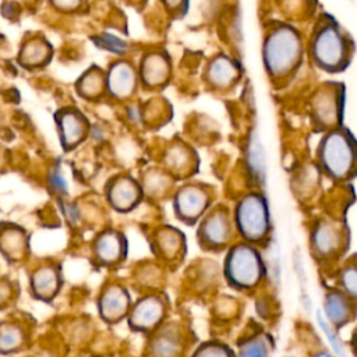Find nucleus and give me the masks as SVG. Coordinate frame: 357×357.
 Listing matches in <instances>:
<instances>
[{"instance_id": "17", "label": "nucleus", "mask_w": 357, "mask_h": 357, "mask_svg": "<svg viewBox=\"0 0 357 357\" xmlns=\"http://www.w3.org/2000/svg\"><path fill=\"white\" fill-rule=\"evenodd\" d=\"M128 305V297L123 287L110 286L100 298V312L106 319L120 318Z\"/></svg>"}, {"instance_id": "24", "label": "nucleus", "mask_w": 357, "mask_h": 357, "mask_svg": "<svg viewBox=\"0 0 357 357\" xmlns=\"http://www.w3.org/2000/svg\"><path fill=\"white\" fill-rule=\"evenodd\" d=\"M248 165L257 178H264L265 176V155L258 138H251L248 145Z\"/></svg>"}, {"instance_id": "29", "label": "nucleus", "mask_w": 357, "mask_h": 357, "mask_svg": "<svg viewBox=\"0 0 357 357\" xmlns=\"http://www.w3.org/2000/svg\"><path fill=\"white\" fill-rule=\"evenodd\" d=\"M169 163L172 166H174L176 169H181L183 166L187 165V160H188V152L185 148L183 146H173L170 151H169V158H167Z\"/></svg>"}, {"instance_id": "25", "label": "nucleus", "mask_w": 357, "mask_h": 357, "mask_svg": "<svg viewBox=\"0 0 357 357\" xmlns=\"http://www.w3.org/2000/svg\"><path fill=\"white\" fill-rule=\"evenodd\" d=\"M317 322H318L319 328L322 329L324 335L326 336V339H328L331 347L333 349V351H335L337 356L344 357V356H346V350H344V346H343V343L340 342L339 336H337L336 332H335V326L325 318V315H322L321 311H317Z\"/></svg>"}, {"instance_id": "11", "label": "nucleus", "mask_w": 357, "mask_h": 357, "mask_svg": "<svg viewBox=\"0 0 357 357\" xmlns=\"http://www.w3.org/2000/svg\"><path fill=\"white\" fill-rule=\"evenodd\" d=\"M56 124L59 128L61 144L66 149L74 148L77 144H79L88 130V121L84 117V114L74 107H64L60 109L56 114Z\"/></svg>"}, {"instance_id": "32", "label": "nucleus", "mask_w": 357, "mask_h": 357, "mask_svg": "<svg viewBox=\"0 0 357 357\" xmlns=\"http://www.w3.org/2000/svg\"><path fill=\"white\" fill-rule=\"evenodd\" d=\"M49 183L53 187V190L57 191V192H66L67 191V183H66V180H64V177H63V174L59 169L52 172Z\"/></svg>"}, {"instance_id": "1", "label": "nucleus", "mask_w": 357, "mask_h": 357, "mask_svg": "<svg viewBox=\"0 0 357 357\" xmlns=\"http://www.w3.org/2000/svg\"><path fill=\"white\" fill-rule=\"evenodd\" d=\"M307 50L317 68L328 74H339L351 64L356 46L351 35L333 15L321 13L314 24Z\"/></svg>"}, {"instance_id": "19", "label": "nucleus", "mask_w": 357, "mask_h": 357, "mask_svg": "<svg viewBox=\"0 0 357 357\" xmlns=\"http://www.w3.org/2000/svg\"><path fill=\"white\" fill-rule=\"evenodd\" d=\"M202 237L211 244H222L229 237V223L222 212L212 213L202 225Z\"/></svg>"}, {"instance_id": "5", "label": "nucleus", "mask_w": 357, "mask_h": 357, "mask_svg": "<svg viewBox=\"0 0 357 357\" xmlns=\"http://www.w3.org/2000/svg\"><path fill=\"white\" fill-rule=\"evenodd\" d=\"M349 233L340 222L322 219L311 230V248L321 259L337 258L347 247Z\"/></svg>"}, {"instance_id": "9", "label": "nucleus", "mask_w": 357, "mask_h": 357, "mask_svg": "<svg viewBox=\"0 0 357 357\" xmlns=\"http://www.w3.org/2000/svg\"><path fill=\"white\" fill-rule=\"evenodd\" d=\"M241 77V66L226 54L215 56L206 66L205 81L215 91L233 88Z\"/></svg>"}, {"instance_id": "26", "label": "nucleus", "mask_w": 357, "mask_h": 357, "mask_svg": "<svg viewBox=\"0 0 357 357\" xmlns=\"http://www.w3.org/2000/svg\"><path fill=\"white\" fill-rule=\"evenodd\" d=\"M269 347L264 339H254L247 342L238 353V357H268Z\"/></svg>"}, {"instance_id": "18", "label": "nucleus", "mask_w": 357, "mask_h": 357, "mask_svg": "<svg viewBox=\"0 0 357 357\" xmlns=\"http://www.w3.org/2000/svg\"><path fill=\"white\" fill-rule=\"evenodd\" d=\"M139 191L135 183L127 177L119 178L110 188L109 198L114 208L120 211L130 209L138 199Z\"/></svg>"}, {"instance_id": "13", "label": "nucleus", "mask_w": 357, "mask_h": 357, "mask_svg": "<svg viewBox=\"0 0 357 357\" xmlns=\"http://www.w3.org/2000/svg\"><path fill=\"white\" fill-rule=\"evenodd\" d=\"M52 59V46L40 35H35L21 45L18 63L25 68H39L46 66Z\"/></svg>"}, {"instance_id": "28", "label": "nucleus", "mask_w": 357, "mask_h": 357, "mask_svg": "<svg viewBox=\"0 0 357 357\" xmlns=\"http://www.w3.org/2000/svg\"><path fill=\"white\" fill-rule=\"evenodd\" d=\"M160 3L174 18H183L190 7V0H160Z\"/></svg>"}, {"instance_id": "2", "label": "nucleus", "mask_w": 357, "mask_h": 357, "mask_svg": "<svg viewBox=\"0 0 357 357\" xmlns=\"http://www.w3.org/2000/svg\"><path fill=\"white\" fill-rule=\"evenodd\" d=\"M303 57V38L293 25L278 22L268 29L262 42V63L273 84L290 81L298 71Z\"/></svg>"}, {"instance_id": "7", "label": "nucleus", "mask_w": 357, "mask_h": 357, "mask_svg": "<svg viewBox=\"0 0 357 357\" xmlns=\"http://www.w3.org/2000/svg\"><path fill=\"white\" fill-rule=\"evenodd\" d=\"M236 222L238 230L248 240H261L268 231V209L264 198L247 195L237 206Z\"/></svg>"}, {"instance_id": "21", "label": "nucleus", "mask_w": 357, "mask_h": 357, "mask_svg": "<svg viewBox=\"0 0 357 357\" xmlns=\"http://www.w3.org/2000/svg\"><path fill=\"white\" fill-rule=\"evenodd\" d=\"M96 255L99 261L105 264H112L119 259L121 252L120 237L114 231H105L96 241L95 245Z\"/></svg>"}, {"instance_id": "30", "label": "nucleus", "mask_w": 357, "mask_h": 357, "mask_svg": "<svg viewBox=\"0 0 357 357\" xmlns=\"http://www.w3.org/2000/svg\"><path fill=\"white\" fill-rule=\"evenodd\" d=\"M194 357H230V353L219 344H208L199 349Z\"/></svg>"}, {"instance_id": "16", "label": "nucleus", "mask_w": 357, "mask_h": 357, "mask_svg": "<svg viewBox=\"0 0 357 357\" xmlns=\"http://www.w3.org/2000/svg\"><path fill=\"white\" fill-rule=\"evenodd\" d=\"M75 92L85 99H98L107 92L105 73L98 66H92L77 79Z\"/></svg>"}, {"instance_id": "3", "label": "nucleus", "mask_w": 357, "mask_h": 357, "mask_svg": "<svg viewBox=\"0 0 357 357\" xmlns=\"http://www.w3.org/2000/svg\"><path fill=\"white\" fill-rule=\"evenodd\" d=\"M317 155L324 173L335 181H347L357 174V138L344 126L324 134Z\"/></svg>"}, {"instance_id": "15", "label": "nucleus", "mask_w": 357, "mask_h": 357, "mask_svg": "<svg viewBox=\"0 0 357 357\" xmlns=\"http://www.w3.org/2000/svg\"><path fill=\"white\" fill-rule=\"evenodd\" d=\"M163 311V303L156 296H148L134 307L131 324L138 329H151L162 319Z\"/></svg>"}, {"instance_id": "27", "label": "nucleus", "mask_w": 357, "mask_h": 357, "mask_svg": "<svg viewBox=\"0 0 357 357\" xmlns=\"http://www.w3.org/2000/svg\"><path fill=\"white\" fill-rule=\"evenodd\" d=\"M21 332L15 326H4L1 331V350L7 351L17 347L21 343Z\"/></svg>"}, {"instance_id": "23", "label": "nucleus", "mask_w": 357, "mask_h": 357, "mask_svg": "<svg viewBox=\"0 0 357 357\" xmlns=\"http://www.w3.org/2000/svg\"><path fill=\"white\" fill-rule=\"evenodd\" d=\"M177 340L174 333L162 332L152 342V353L155 357H174L178 349Z\"/></svg>"}, {"instance_id": "33", "label": "nucleus", "mask_w": 357, "mask_h": 357, "mask_svg": "<svg viewBox=\"0 0 357 357\" xmlns=\"http://www.w3.org/2000/svg\"><path fill=\"white\" fill-rule=\"evenodd\" d=\"M350 340H351V350H353V354H354V357H357V326H356V329L353 331Z\"/></svg>"}, {"instance_id": "14", "label": "nucleus", "mask_w": 357, "mask_h": 357, "mask_svg": "<svg viewBox=\"0 0 357 357\" xmlns=\"http://www.w3.org/2000/svg\"><path fill=\"white\" fill-rule=\"evenodd\" d=\"M206 206V194L201 187L187 185L177 192L176 208L183 219H197Z\"/></svg>"}, {"instance_id": "31", "label": "nucleus", "mask_w": 357, "mask_h": 357, "mask_svg": "<svg viewBox=\"0 0 357 357\" xmlns=\"http://www.w3.org/2000/svg\"><path fill=\"white\" fill-rule=\"evenodd\" d=\"M50 4L60 13H75L81 8L84 0H49Z\"/></svg>"}, {"instance_id": "22", "label": "nucleus", "mask_w": 357, "mask_h": 357, "mask_svg": "<svg viewBox=\"0 0 357 357\" xmlns=\"http://www.w3.org/2000/svg\"><path fill=\"white\" fill-rule=\"evenodd\" d=\"M32 287L36 294L50 297L57 287V275L52 266L39 268L32 276Z\"/></svg>"}, {"instance_id": "20", "label": "nucleus", "mask_w": 357, "mask_h": 357, "mask_svg": "<svg viewBox=\"0 0 357 357\" xmlns=\"http://www.w3.org/2000/svg\"><path fill=\"white\" fill-rule=\"evenodd\" d=\"M337 283L339 289L357 307V255H353L340 266L337 273Z\"/></svg>"}, {"instance_id": "10", "label": "nucleus", "mask_w": 357, "mask_h": 357, "mask_svg": "<svg viewBox=\"0 0 357 357\" xmlns=\"http://www.w3.org/2000/svg\"><path fill=\"white\" fill-rule=\"evenodd\" d=\"M139 75L135 68L126 60H119L110 64L106 74L107 93L119 100L130 98L138 85Z\"/></svg>"}, {"instance_id": "6", "label": "nucleus", "mask_w": 357, "mask_h": 357, "mask_svg": "<svg viewBox=\"0 0 357 357\" xmlns=\"http://www.w3.org/2000/svg\"><path fill=\"white\" fill-rule=\"evenodd\" d=\"M261 273V259L255 250L248 245H237L231 250L226 261V275L231 283L251 287L258 283Z\"/></svg>"}, {"instance_id": "34", "label": "nucleus", "mask_w": 357, "mask_h": 357, "mask_svg": "<svg viewBox=\"0 0 357 357\" xmlns=\"http://www.w3.org/2000/svg\"><path fill=\"white\" fill-rule=\"evenodd\" d=\"M312 357H333V356L331 353H328V351H318Z\"/></svg>"}, {"instance_id": "4", "label": "nucleus", "mask_w": 357, "mask_h": 357, "mask_svg": "<svg viewBox=\"0 0 357 357\" xmlns=\"http://www.w3.org/2000/svg\"><path fill=\"white\" fill-rule=\"evenodd\" d=\"M312 117L321 130H332L343 126L344 85L329 81L317 89L312 98Z\"/></svg>"}, {"instance_id": "8", "label": "nucleus", "mask_w": 357, "mask_h": 357, "mask_svg": "<svg viewBox=\"0 0 357 357\" xmlns=\"http://www.w3.org/2000/svg\"><path fill=\"white\" fill-rule=\"evenodd\" d=\"M172 73L169 54L162 50H152L142 56L139 63V81L148 91L163 88Z\"/></svg>"}, {"instance_id": "12", "label": "nucleus", "mask_w": 357, "mask_h": 357, "mask_svg": "<svg viewBox=\"0 0 357 357\" xmlns=\"http://www.w3.org/2000/svg\"><path fill=\"white\" fill-rule=\"evenodd\" d=\"M356 304L340 289L326 291L324 298V315L335 328L339 329L344 326L356 317Z\"/></svg>"}]
</instances>
